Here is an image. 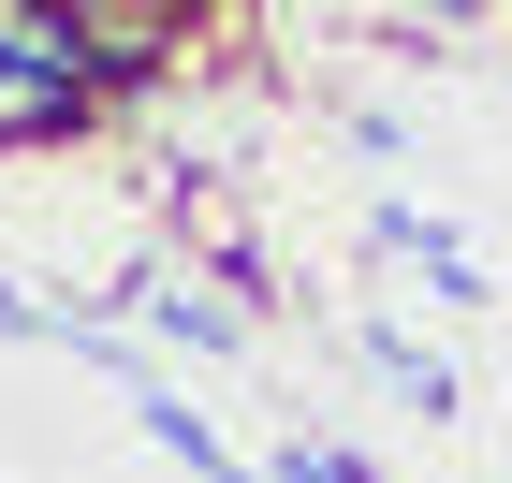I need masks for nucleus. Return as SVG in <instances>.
I'll return each mask as SVG.
<instances>
[{"label":"nucleus","instance_id":"obj_1","mask_svg":"<svg viewBox=\"0 0 512 483\" xmlns=\"http://www.w3.org/2000/svg\"><path fill=\"white\" fill-rule=\"evenodd\" d=\"M74 15V74L118 103V88H161L191 59V0H59Z\"/></svg>","mask_w":512,"mask_h":483},{"label":"nucleus","instance_id":"obj_2","mask_svg":"<svg viewBox=\"0 0 512 483\" xmlns=\"http://www.w3.org/2000/svg\"><path fill=\"white\" fill-rule=\"evenodd\" d=\"M132 293H147V337H161V352H205V366H220V352H235V337H249V308H235V293H205V279H176V264H147V279H132Z\"/></svg>","mask_w":512,"mask_h":483},{"label":"nucleus","instance_id":"obj_3","mask_svg":"<svg viewBox=\"0 0 512 483\" xmlns=\"http://www.w3.org/2000/svg\"><path fill=\"white\" fill-rule=\"evenodd\" d=\"M132 425H147V454H176L191 483H264V469H249V454L220 440V425H205L191 396H176V381H161V396H132Z\"/></svg>","mask_w":512,"mask_h":483},{"label":"nucleus","instance_id":"obj_4","mask_svg":"<svg viewBox=\"0 0 512 483\" xmlns=\"http://www.w3.org/2000/svg\"><path fill=\"white\" fill-rule=\"evenodd\" d=\"M88 118H103L88 88H44V74H15V59H0V161H30V147H74Z\"/></svg>","mask_w":512,"mask_h":483},{"label":"nucleus","instance_id":"obj_5","mask_svg":"<svg viewBox=\"0 0 512 483\" xmlns=\"http://www.w3.org/2000/svg\"><path fill=\"white\" fill-rule=\"evenodd\" d=\"M352 352H366V366H381V381H395V410H425V425H454V410H469V396H454V366H439V352H425V337H395V322H366Z\"/></svg>","mask_w":512,"mask_h":483},{"label":"nucleus","instance_id":"obj_6","mask_svg":"<svg viewBox=\"0 0 512 483\" xmlns=\"http://www.w3.org/2000/svg\"><path fill=\"white\" fill-rule=\"evenodd\" d=\"M278 483H381V469H366L352 440H293V454H278Z\"/></svg>","mask_w":512,"mask_h":483},{"label":"nucleus","instance_id":"obj_7","mask_svg":"<svg viewBox=\"0 0 512 483\" xmlns=\"http://www.w3.org/2000/svg\"><path fill=\"white\" fill-rule=\"evenodd\" d=\"M59 322H74V308H44V293H15V279H0V337H59Z\"/></svg>","mask_w":512,"mask_h":483}]
</instances>
